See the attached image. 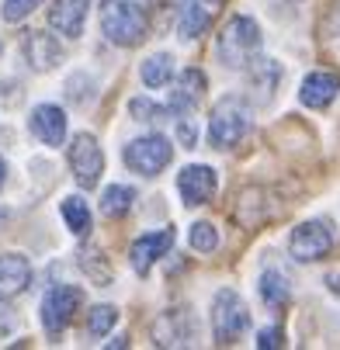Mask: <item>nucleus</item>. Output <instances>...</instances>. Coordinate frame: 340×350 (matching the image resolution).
Listing matches in <instances>:
<instances>
[{
	"instance_id": "nucleus-1",
	"label": "nucleus",
	"mask_w": 340,
	"mask_h": 350,
	"mask_svg": "<svg viewBox=\"0 0 340 350\" xmlns=\"http://www.w3.org/2000/svg\"><path fill=\"white\" fill-rule=\"evenodd\" d=\"M101 31L115 45H139L146 38V14L135 0H108L101 11Z\"/></svg>"
},
{
	"instance_id": "nucleus-2",
	"label": "nucleus",
	"mask_w": 340,
	"mask_h": 350,
	"mask_svg": "<svg viewBox=\"0 0 340 350\" xmlns=\"http://www.w3.org/2000/svg\"><path fill=\"white\" fill-rule=\"evenodd\" d=\"M261 49V28L250 18H233L219 35V59L229 70H243Z\"/></svg>"
},
{
	"instance_id": "nucleus-3",
	"label": "nucleus",
	"mask_w": 340,
	"mask_h": 350,
	"mask_svg": "<svg viewBox=\"0 0 340 350\" xmlns=\"http://www.w3.org/2000/svg\"><path fill=\"white\" fill-rule=\"evenodd\" d=\"M250 129V108L239 97H226V101L215 105L212 118H209V142L215 149H229L236 146Z\"/></svg>"
},
{
	"instance_id": "nucleus-4",
	"label": "nucleus",
	"mask_w": 340,
	"mask_h": 350,
	"mask_svg": "<svg viewBox=\"0 0 340 350\" xmlns=\"http://www.w3.org/2000/svg\"><path fill=\"white\" fill-rule=\"evenodd\" d=\"M247 329H250V312H247V306H243V298L233 288L215 291V298H212V333H215V343H236Z\"/></svg>"
},
{
	"instance_id": "nucleus-5",
	"label": "nucleus",
	"mask_w": 340,
	"mask_h": 350,
	"mask_svg": "<svg viewBox=\"0 0 340 350\" xmlns=\"http://www.w3.org/2000/svg\"><path fill=\"white\" fill-rule=\"evenodd\" d=\"M170 157H174V149H170L167 135H142L125 146V163L139 177H157L170 163Z\"/></svg>"
},
{
	"instance_id": "nucleus-6",
	"label": "nucleus",
	"mask_w": 340,
	"mask_h": 350,
	"mask_svg": "<svg viewBox=\"0 0 340 350\" xmlns=\"http://www.w3.org/2000/svg\"><path fill=\"white\" fill-rule=\"evenodd\" d=\"M80 302H83V291L73 288V284L49 288L45 298H42V326H45V333H49V336H60V333L73 323Z\"/></svg>"
},
{
	"instance_id": "nucleus-7",
	"label": "nucleus",
	"mask_w": 340,
	"mask_h": 350,
	"mask_svg": "<svg viewBox=\"0 0 340 350\" xmlns=\"http://www.w3.org/2000/svg\"><path fill=\"white\" fill-rule=\"evenodd\" d=\"M330 246H333V232L323 219H309L302 226L291 229V239H288V250H291V257L302 260V264H316L330 254Z\"/></svg>"
},
{
	"instance_id": "nucleus-8",
	"label": "nucleus",
	"mask_w": 340,
	"mask_h": 350,
	"mask_svg": "<svg viewBox=\"0 0 340 350\" xmlns=\"http://www.w3.org/2000/svg\"><path fill=\"white\" fill-rule=\"evenodd\" d=\"M70 170L77 177L80 187H97V180H101L105 174V153H101V146H97L94 135L80 132L73 142H70Z\"/></svg>"
},
{
	"instance_id": "nucleus-9",
	"label": "nucleus",
	"mask_w": 340,
	"mask_h": 350,
	"mask_svg": "<svg viewBox=\"0 0 340 350\" xmlns=\"http://www.w3.org/2000/svg\"><path fill=\"white\" fill-rule=\"evenodd\" d=\"M174 246V229H157V232H142L135 243H132V250H129V260H132V271L135 274H150L153 271V264L167 254V250Z\"/></svg>"
},
{
	"instance_id": "nucleus-10",
	"label": "nucleus",
	"mask_w": 340,
	"mask_h": 350,
	"mask_svg": "<svg viewBox=\"0 0 340 350\" xmlns=\"http://www.w3.org/2000/svg\"><path fill=\"white\" fill-rule=\"evenodd\" d=\"M219 180H215V170L198 163V167H184L177 174V191L184 198V205H209L212 194H215Z\"/></svg>"
},
{
	"instance_id": "nucleus-11",
	"label": "nucleus",
	"mask_w": 340,
	"mask_h": 350,
	"mask_svg": "<svg viewBox=\"0 0 340 350\" xmlns=\"http://www.w3.org/2000/svg\"><path fill=\"white\" fill-rule=\"evenodd\" d=\"M157 347H191L194 343V319L187 309H167L153 326Z\"/></svg>"
},
{
	"instance_id": "nucleus-12",
	"label": "nucleus",
	"mask_w": 340,
	"mask_h": 350,
	"mask_svg": "<svg viewBox=\"0 0 340 350\" xmlns=\"http://www.w3.org/2000/svg\"><path fill=\"white\" fill-rule=\"evenodd\" d=\"M28 129L45 146H63L66 142V115L56 105H38L28 118Z\"/></svg>"
},
{
	"instance_id": "nucleus-13",
	"label": "nucleus",
	"mask_w": 340,
	"mask_h": 350,
	"mask_svg": "<svg viewBox=\"0 0 340 350\" xmlns=\"http://www.w3.org/2000/svg\"><path fill=\"white\" fill-rule=\"evenodd\" d=\"M205 97V73L198 70H184L177 77V87L170 90V101H167V111L170 115H187L198 108V101Z\"/></svg>"
},
{
	"instance_id": "nucleus-14",
	"label": "nucleus",
	"mask_w": 340,
	"mask_h": 350,
	"mask_svg": "<svg viewBox=\"0 0 340 350\" xmlns=\"http://www.w3.org/2000/svg\"><path fill=\"white\" fill-rule=\"evenodd\" d=\"M31 267L21 254H4L0 257V298H14L28 288Z\"/></svg>"
},
{
	"instance_id": "nucleus-15",
	"label": "nucleus",
	"mask_w": 340,
	"mask_h": 350,
	"mask_svg": "<svg viewBox=\"0 0 340 350\" xmlns=\"http://www.w3.org/2000/svg\"><path fill=\"white\" fill-rule=\"evenodd\" d=\"M25 56L35 70H53L60 59H63V49L53 35H45V31H28L25 38Z\"/></svg>"
},
{
	"instance_id": "nucleus-16",
	"label": "nucleus",
	"mask_w": 340,
	"mask_h": 350,
	"mask_svg": "<svg viewBox=\"0 0 340 350\" xmlns=\"http://www.w3.org/2000/svg\"><path fill=\"white\" fill-rule=\"evenodd\" d=\"M337 90H340V77L337 73H309L302 80L299 97H302L306 108H326L333 97H337Z\"/></svg>"
},
{
	"instance_id": "nucleus-17",
	"label": "nucleus",
	"mask_w": 340,
	"mask_h": 350,
	"mask_svg": "<svg viewBox=\"0 0 340 350\" xmlns=\"http://www.w3.org/2000/svg\"><path fill=\"white\" fill-rule=\"evenodd\" d=\"M83 14H87L83 0H56L53 11H49V25L66 38H77L83 31Z\"/></svg>"
},
{
	"instance_id": "nucleus-18",
	"label": "nucleus",
	"mask_w": 340,
	"mask_h": 350,
	"mask_svg": "<svg viewBox=\"0 0 340 350\" xmlns=\"http://www.w3.org/2000/svg\"><path fill=\"white\" fill-rule=\"evenodd\" d=\"M261 298L271 306V309H281V306H288V298H291V288H288V278L281 274V271H264L261 274Z\"/></svg>"
},
{
	"instance_id": "nucleus-19",
	"label": "nucleus",
	"mask_w": 340,
	"mask_h": 350,
	"mask_svg": "<svg viewBox=\"0 0 340 350\" xmlns=\"http://www.w3.org/2000/svg\"><path fill=\"white\" fill-rule=\"evenodd\" d=\"M135 202V191L125 187V184H112L105 194H101V215L105 219H122Z\"/></svg>"
},
{
	"instance_id": "nucleus-20",
	"label": "nucleus",
	"mask_w": 340,
	"mask_h": 350,
	"mask_svg": "<svg viewBox=\"0 0 340 350\" xmlns=\"http://www.w3.org/2000/svg\"><path fill=\"white\" fill-rule=\"evenodd\" d=\"M170 77H174V56H167V53H157L142 63V83L146 87H164V83H170Z\"/></svg>"
},
{
	"instance_id": "nucleus-21",
	"label": "nucleus",
	"mask_w": 340,
	"mask_h": 350,
	"mask_svg": "<svg viewBox=\"0 0 340 350\" xmlns=\"http://www.w3.org/2000/svg\"><path fill=\"white\" fill-rule=\"evenodd\" d=\"M209 28V14L194 4V0H187V4H181V21H177V31H181V38H198L202 31Z\"/></svg>"
},
{
	"instance_id": "nucleus-22",
	"label": "nucleus",
	"mask_w": 340,
	"mask_h": 350,
	"mask_svg": "<svg viewBox=\"0 0 340 350\" xmlns=\"http://www.w3.org/2000/svg\"><path fill=\"white\" fill-rule=\"evenodd\" d=\"M63 219H66V226L77 236H87L90 232V208H87L83 198H77V194L66 198V202H63Z\"/></svg>"
},
{
	"instance_id": "nucleus-23",
	"label": "nucleus",
	"mask_w": 340,
	"mask_h": 350,
	"mask_svg": "<svg viewBox=\"0 0 340 350\" xmlns=\"http://www.w3.org/2000/svg\"><path fill=\"white\" fill-rule=\"evenodd\" d=\"M115 319H118V309L115 306H94L90 312H87V333L97 340V336H105L112 326H115Z\"/></svg>"
},
{
	"instance_id": "nucleus-24",
	"label": "nucleus",
	"mask_w": 340,
	"mask_h": 350,
	"mask_svg": "<svg viewBox=\"0 0 340 350\" xmlns=\"http://www.w3.org/2000/svg\"><path fill=\"white\" fill-rule=\"evenodd\" d=\"M129 111H132V118H135V122H150V125H160V122H167V108L153 105L150 97H135V101L129 105Z\"/></svg>"
},
{
	"instance_id": "nucleus-25",
	"label": "nucleus",
	"mask_w": 340,
	"mask_h": 350,
	"mask_svg": "<svg viewBox=\"0 0 340 350\" xmlns=\"http://www.w3.org/2000/svg\"><path fill=\"white\" fill-rule=\"evenodd\" d=\"M191 246L198 250V254H212V250L219 246V232L212 222H194L191 226Z\"/></svg>"
},
{
	"instance_id": "nucleus-26",
	"label": "nucleus",
	"mask_w": 340,
	"mask_h": 350,
	"mask_svg": "<svg viewBox=\"0 0 340 350\" xmlns=\"http://www.w3.org/2000/svg\"><path fill=\"white\" fill-rule=\"evenodd\" d=\"M35 8H42V0H8L4 4V21H25Z\"/></svg>"
},
{
	"instance_id": "nucleus-27",
	"label": "nucleus",
	"mask_w": 340,
	"mask_h": 350,
	"mask_svg": "<svg viewBox=\"0 0 340 350\" xmlns=\"http://www.w3.org/2000/svg\"><path fill=\"white\" fill-rule=\"evenodd\" d=\"M281 329L278 326H271V329H261V340H257V347H264V350H271V347H281Z\"/></svg>"
},
{
	"instance_id": "nucleus-28",
	"label": "nucleus",
	"mask_w": 340,
	"mask_h": 350,
	"mask_svg": "<svg viewBox=\"0 0 340 350\" xmlns=\"http://www.w3.org/2000/svg\"><path fill=\"white\" fill-rule=\"evenodd\" d=\"M4 174H8V167H4V160H0V187H4Z\"/></svg>"
},
{
	"instance_id": "nucleus-29",
	"label": "nucleus",
	"mask_w": 340,
	"mask_h": 350,
	"mask_svg": "<svg viewBox=\"0 0 340 350\" xmlns=\"http://www.w3.org/2000/svg\"><path fill=\"white\" fill-rule=\"evenodd\" d=\"M209 4H219V0H209Z\"/></svg>"
}]
</instances>
